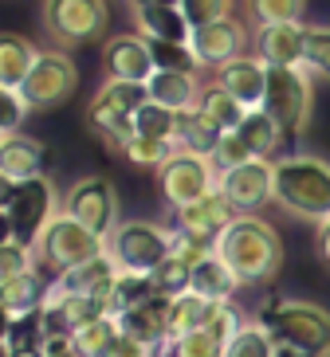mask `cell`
Returning <instances> with one entry per match:
<instances>
[{"label": "cell", "instance_id": "1", "mask_svg": "<svg viewBox=\"0 0 330 357\" xmlns=\"http://www.w3.org/2000/svg\"><path fill=\"white\" fill-rule=\"evenodd\" d=\"M216 255L232 267L240 287L271 283V279L283 271V240H279V231L267 220H260L256 212H252V216H236V220L220 231Z\"/></svg>", "mask_w": 330, "mask_h": 357}, {"label": "cell", "instance_id": "2", "mask_svg": "<svg viewBox=\"0 0 330 357\" xmlns=\"http://www.w3.org/2000/svg\"><path fill=\"white\" fill-rule=\"evenodd\" d=\"M276 204L299 220L330 216V161L310 153H287L276 161Z\"/></svg>", "mask_w": 330, "mask_h": 357}, {"label": "cell", "instance_id": "3", "mask_svg": "<svg viewBox=\"0 0 330 357\" xmlns=\"http://www.w3.org/2000/svg\"><path fill=\"white\" fill-rule=\"evenodd\" d=\"M260 322L279 346H295L310 357H330V310L307 298H276L264 306Z\"/></svg>", "mask_w": 330, "mask_h": 357}, {"label": "cell", "instance_id": "4", "mask_svg": "<svg viewBox=\"0 0 330 357\" xmlns=\"http://www.w3.org/2000/svg\"><path fill=\"white\" fill-rule=\"evenodd\" d=\"M103 252H107V240L95 236L87 224H79L75 216H67L63 208L47 220V228H43L40 240H36V259H40L52 275H63V271H71V267L95 259V255H103Z\"/></svg>", "mask_w": 330, "mask_h": 357}, {"label": "cell", "instance_id": "5", "mask_svg": "<svg viewBox=\"0 0 330 357\" xmlns=\"http://www.w3.org/2000/svg\"><path fill=\"white\" fill-rule=\"evenodd\" d=\"M40 24L52 36L55 47H79L95 43L110 28V4L107 0H43Z\"/></svg>", "mask_w": 330, "mask_h": 357}, {"label": "cell", "instance_id": "6", "mask_svg": "<svg viewBox=\"0 0 330 357\" xmlns=\"http://www.w3.org/2000/svg\"><path fill=\"white\" fill-rule=\"evenodd\" d=\"M264 110L283 126L287 137L303 134L310 126V110H315V83H310L307 67H267Z\"/></svg>", "mask_w": 330, "mask_h": 357}, {"label": "cell", "instance_id": "7", "mask_svg": "<svg viewBox=\"0 0 330 357\" xmlns=\"http://www.w3.org/2000/svg\"><path fill=\"white\" fill-rule=\"evenodd\" d=\"M107 248L122 271L149 275L158 263H165L173 255V228H161V224L149 220H122L110 231Z\"/></svg>", "mask_w": 330, "mask_h": 357}, {"label": "cell", "instance_id": "8", "mask_svg": "<svg viewBox=\"0 0 330 357\" xmlns=\"http://www.w3.org/2000/svg\"><path fill=\"white\" fill-rule=\"evenodd\" d=\"M75 91H79V67H75L71 52L55 47V43L52 47H40L32 75L20 86V95L28 98V106L32 110H52V106H63Z\"/></svg>", "mask_w": 330, "mask_h": 357}, {"label": "cell", "instance_id": "9", "mask_svg": "<svg viewBox=\"0 0 330 357\" xmlns=\"http://www.w3.org/2000/svg\"><path fill=\"white\" fill-rule=\"evenodd\" d=\"M63 212L75 216L79 224L110 240V231L118 228V192H114V181L103 177V173H87L63 192Z\"/></svg>", "mask_w": 330, "mask_h": 357}, {"label": "cell", "instance_id": "10", "mask_svg": "<svg viewBox=\"0 0 330 357\" xmlns=\"http://www.w3.org/2000/svg\"><path fill=\"white\" fill-rule=\"evenodd\" d=\"M216 165L209 158H197V153H185L177 149L165 165L158 169V189H161V200L170 204L173 212L185 208V204H197L201 197L216 189Z\"/></svg>", "mask_w": 330, "mask_h": 357}, {"label": "cell", "instance_id": "11", "mask_svg": "<svg viewBox=\"0 0 330 357\" xmlns=\"http://www.w3.org/2000/svg\"><path fill=\"white\" fill-rule=\"evenodd\" d=\"M216 189L232 200V208L240 212V216H252V212L267 208V204L276 200V161L248 158L232 169H220Z\"/></svg>", "mask_w": 330, "mask_h": 357}, {"label": "cell", "instance_id": "12", "mask_svg": "<svg viewBox=\"0 0 330 357\" xmlns=\"http://www.w3.org/2000/svg\"><path fill=\"white\" fill-rule=\"evenodd\" d=\"M63 208V197L55 192V185L43 177H32V181H20L16 192H12V204H8V216H12V228H16V240L32 243L40 240V231L47 228L55 212Z\"/></svg>", "mask_w": 330, "mask_h": 357}, {"label": "cell", "instance_id": "13", "mask_svg": "<svg viewBox=\"0 0 330 357\" xmlns=\"http://www.w3.org/2000/svg\"><path fill=\"white\" fill-rule=\"evenodd\" d=\"M103 67H107V79H130V83H149V75L158 71L149 40L142 32L110 36L103 43Z\"/></svg>", "mask_w": 330, "mask_h": 357}, {"label": "cell", "instance_id": "14", "mask_svg": "<svg viewBox=\"0 0 330 357\" xmlns=\"http://www.w3.org/2000/svg\"><path fill=\"white\" fill-rule=\"evenodd\" d=\"M189 47H193V55L201 59V67L213 71V67H220V63H228V59H236V55L248 52V32H244L240 20L224 16V20H216V24L193 28Z\"/></svg>", "mask_w": 330, "mask_h": 357}, {"label": "cell", "instance_id": "15", "mask_svg": "<svg viewBox=\"0 0 330 357\" xmlns=\"http://www.w3.org/2000/svg\"><path fill=\"white\" fill-rule=\"evenodd\" d=\"M118 330L134 342H142V346H149L158 357H165V349H170V298L149 294L134 310L118 314Z\"/></svg>", "mask_w": 330, "mask_h": 357}, {"label": "cell", "instance_id": "16", "mask_svg": "<svg viewBox=\"0 0 330 357\" xmlns=\"http://www.w3.org/2000/svg\"><path fill=\"white\" fill-rule=\"evenodd\" d=\"M307 47V24H260L252 28V55H260L267 67H303Z\"/></svg>", "mask_w": 330, "mask_h": 357}, {"label": "cell", "instance_id": "17", "mask_svg": "<svg viewBox=\"0 0 330 357\" xmlns=\"http://www.w3.org/2000/svg\"><path fill=\"white\" fill-rule=\"evenodd\" d=\"M213 83L224 86L232 98H240L248 110H256V106H264V95H267V63L260 55L244 52L228 59V63L213 67Z\"/></svg>", "mask_w": 330, "mask_h": 357}, {"label": "cell", "instance_id": "18", "mask_svg": "<svg viewBox=\"0 0 330 357\" xmlns=\"http://www.w3.org/2000/svg\"><path fill=\"white\" fill-rule=\"evenodd\" d=\"M240 212L232 208V200L224 197L220 189H213L209 197H201L197 204H185V208L173 212V228L181 231H197V236H209V240H220V231L236 220Z\"/></svg>", "mask_w": 330, "mask_h": 357}, {"label": "cell", "instance_id": "19", "mask_svg": "<svg viewBox=\"0 0 330 357\" xmlns=\"http://www.w3.org/2000/svg\"><path fill=\"white\" fill-rule=\"evenodd\" d=\"M118 267L114 255H110V248L103 255H95V259L79 263V267H71V271L55 275V291H67V294H91V298H107L110 283L118 279Z\"/></svg>", "mask_w": 330, "mask_h": 357}, {"label": "cell", "instance_id": "20", "mask_svg": "<svg viewBox=\"0 0 330 357\" xmlns=\"http://www.w3.org/2000/svg\"><path fill=\"white\" fill-rule=\"evenodd\" d=\"M130 16H134L138 32L146 40L189 43V36H193V24L185 20V12L177 4H138V0H130Z\"/></svg>", "mask_w": 330, "mask_h": 357}, {"label": "cell", "instance_id": "21", "mask_svg": "<svg viewBox=\"0 0 330 357\" xmlns=\"http://www.w3.org/2000/svg\"><path fill=\"white\" fill-rule=\"evenodd\" d=\"M87 126H91V134H95L103 146L118 153V149L134 137V114L122 110V106H114L103 91H95L91 102H87Z\"/></svg>", "mask_w": 330, "mask_h": 357}, {"label": "cell", "instance_id": "22", "mask_svg": "<svg viewBox=\"0 0 330 357\" xmlns=\"http://www.w3.org/2000/svg\"><path fill=\"white\" fill-rule=\"evenodd\" d=\"M43 161H47V146H43L40 137L24 134V130L8 134L4 146H0V173H8L16 185L20 181H32V177H43Z\"/></svg>", "mask_w": 330, "mask_h": 357}, {"label": "cell", "instance_id": "23", "mask_svg": "<svg viewBox=\"0 0 330 357\" xmlns=\"http://www.w3.org/2000/svg\"><path fill=\"white\" fill-rule=\"evenodd\" d=\"M236 134H240V142L248 146V153H252V158H267V161H279V149H283V142H287L283 126L267 114L264 106L248 110V114L240 118Z\"/></svg>", "mask_w": 330, "mask_h": 357}, {"label": "cell", "instance_id": "24", "mask_svg": "<svg viewBox=\"0 0 330 357\" xmlns=\"http://www.w3.org/2000/svg\"><path fill=\"white\" fill-rule=\"evenodd\" d=\"M189 291L209 298V303H232V294L240 291V279L232 275V267L220 255H204L201 263L189 267Z\"/></svg>", "mask_w": 330, "mask_h": 357}, {"label": "cell", "instance_id": "25", "mask_svg": "<svg viewBox=\"0 0 330 357\" xmlns=\"http://www.w3.org/2000/svg\"><path fill=\"white\" fill-rule=\"evenodd\" d=\"M149 98L161 106H170V110H177V114H185V110H193V106L201 102V79L189 71H153L149 75Z\"/></svg>", "mask_w": 330, "mask_h": 357}, {"label": "cell", "instance_id": "26", "mask_svg": "<svg viewBox=\"0 0 330 357\" xmlns=\"http://www.w3.org/2000/svg\"><path fill=\"white\" fill-rule=\"evenodd\" d=\"M36 55H40V47H36L28 36L0 32V83L20 91L24 79H28V75H32V67H36Z\"/></svg>", "mask_w": 330, "mask_h": 357}, {"label": "cell", "instance_id": "27", "mask_svg": "<svg viewBox=\"0 0 330 357\" xmlns=\"http://www.w3.org/2000/svg\"><path fill=\"white\" fill-rule=\"evenodd\" d=\"M220 134L224 130L204 114L201 106H193V110H185V114L177 118V149H185V153H197V158L213 161V149H216V142H220Z\"/></svg>", "mask_w": 330, "mask_h": 357}, {"label": "cell", "instance_id": "28", "mask_svg": "<svg viewBox=\"0 0 330 357\" xmlns=\"http://www.w3.org/2000/svg\"><path fill=\"white\" fill-rule=\"evenodd\" d=\"M47 279L40 271H24V275H12L0 283V306L8 310V314H28V310H40L43 298H47Z\"/></svg>", "mask_w": 330, "mask_h": 357}, {"label": "cell", "instance_id": "29", "mask_svg": "<svg viewBox=\"0 0 330 357\" xmlns=\"http://www.w3.org/2000/svg\"><path fill=\"white\" fill-rule=\"evenodd\" d=\"M149 294H158L153 291V283H149V275H138V271H118V279L110 283L107 291V314L118 318V314H126V310H134L138 303H146Z\"/></svg>", "mask_w": 330, "mask_h": 357}, {"label": "cell", "instance_id": "30", "mask_svg": "<svg viewBox=\"0 0 330 357\" xmlns=\"http://www.w3.org/2000/svg\"><path fill=\"white\" fill-rule=\"evenodd\" d=\"M209 298H201V294H177V298H170V346L177 342V337L193 334V330H204V318H209Z\"/></svg>", "mask_w": 330, "mask_h": 357}, {"label": "cell", "instance_id": "31", "mask_svg": "<svg viewBox=\"0 0 330 357\" xmlns=\"http://www.w3.org/2000/svg\"><path fill=\"white\" fill-rule=\"evenodd\" d=\"M224 357H276V337L260 318H244L232 342L224 346Z\"/></svg>", "mask_w": 330, "mask_h": 357}, {"label": "cell", "instance_id": "32", "mask_svg": "<svg viewBox=\"0 0 330 357\" xmlns=\"http://www.w3.org/2000/svg\"><path fill=\"white\" fill-rule=\"evenodd\" d=\"M71 337H75V354L79 357H110L114 354V342L122 337V330H118V318L103 314L98 322L75 330Z\"/></svg>", "mask_w": 330, "mask_h": 357}, {"label": "cell", "instance_id": "33", "mask_svg": "<svg viewBox=\"0 0 330 357\" xmlns=\"http://www.w3.org/2000/svg\"><path fill=\"white\" fill-rule=\"evenodd\" d=\"M197 106H201V110L213 118L220 130H236V126H240V118L248 114V106L240 102V98H232L224 86H216V83H204L201 102H197Z\"/></svg>", "mask_w": 330, "mask_h": 357}, {"label": "cell", "instance_id": "34", "mask_svg": "<svg viewBox=\"0 0 330 357\" xmlns=\"http://www.w3.org/2000/svg\"><path fill=\"white\" fill-rule=\"evenodd\" d=\"M177 118H181L177 110H170V106H161L149 98L138 114H134V134L158 137V142H177Z\"/></svg>", "mask_w": 330, "mask_h": 357}, {"label": "cell", "instance_id": "35", "mask_svg": "<svg viewBox=\"0 0 330 357\" xmlns=\"http://www.w3.org/2000/svg\"><path fill=\"white\" fill-rule=\"evenodd\" d=\"M118 153H122V158H126L130 165L153 169V173H158V169L165 165V161H170L173 153H177V142H158V137H142V134H134V137L126 142V146L118 149Z\"/></svg>", "mask_w": 330, "mask_h": 357}, {"label": "cell", "instance_id": "36", "mask_svg": "<svg viewBox=\"0 0 330 357\" xmlns=\"http://www.w3.org/2000/svg\"><path fill=\"white\" fill-rule=\"evenodd\" d=\"M307 0H248V20L252 28L260 24H299Z\"/></svg>", "mask_w": 330, "mask_h": 357}, {"label": "cell", "instance_id": "37", "mask_svg": "<svg viewBox=\"0 0 330 357\" xmlns=\"http://www.w3.org/2000/svg\"><path fill=\"white\" fill-rule=\"evenodd\" d=\"M303 67L330 83V24H307V47H303Z\"/></svg>", "mask_w": 330, "mask_h": 357}, {"label": "cell", "instance_id": "38", "mask_svg": "<svg viewBox=\"0 0 330 357\" xmlns=\"http://www.w3.org/2000/svg\"><path fill=\"white\" fill-rule=\"evenodd\" d=\"M43 337H47V318L40 310H28V314H12V330H8V346L12 349H40Z\"/></svg>", "mask_w": 330, "mask_h": 357}, {"label": "cell", "instance_id": "39", "mask_svg": "<svg viewBox=\"0 0 330 357\" xmlns=\"http://www.w3.org/2000/svg\"><path fill=\"white\" fill-rule=\"evenodd\" d=\"M149 52H153V63L158 71H201V59L193 55L189 43H170V40H149Z\"/></svg>", "mask_w": 330, "mask_h": 357}, {"label": "cell", "instance_id": "40", "mask_svg": "<svg viewBox=\"0 0 330 357\" xmlns=\"http://www.w3.org/2000/svg\"><path fill=\"white\" fill-rule=\"evenodd\" d=\"M149 283H153V291H158V294L177 298V294L189 291V263L177 259V255H170L165 263H158V267L149 271Z\"/></svg>", "mask_w": 330, "mask_h": 357}, {"label": "cell", "instance_id": "41", "mask_svg": "<svg viewBox=\"0 0 330 357\" xmlns=\"http://www.w3.org/2000/svg\"><path fill=\"white\" fill-rule=\"evenodd\" d=\"M165 357H224V342L216 334H209V330H193V334L177 337L165 349Z\"/></svg>", "mask_w": 330, "mask_h": 357}, {"label": "cell", "instance_id": "42", "mask_svg": "<svg viewBox=\"0 0 330 357\" xmlns=\"http://www.w3.org/2000/svg\"><path fill=\"white\" fill-rule=\"evenodd\" d=\"M98 91H103V95H107L114 106L130 110V114H138L142 106L149 102V86L146 83H130V79H107Z\"/></svg>", "mask_w": 330, "mask_h": 357}, {"label": "cell", "instance_id": "43", "mask_svg": "<svg viewBox=\"0 0 330 357\" xmlns=\"http://www.w3.org/2000/svg\"><path fill=\"white\" fill-rule=\"evenodd\" d=\"M36 263H40V259H36V248H32V243H24V240L0 243V283H4V279H12V275L32 271Z\"/></svg>", "mask_w": 330, "mask_h": 357}, {"label": "cell", "instance_id": "44", "mask_svg": "<svg viewBox=\"0 0 330 357\" xmlns=\"http://www.w3.org/2000/svg\"><path fill=\"white\" fill-rule=\"evenodd\" d=\"M28 114H32L28 98H24L16 86L0 83V130H4V134H16V130L28 122Z\"/></svg>", "mask_w": 330, "mask_h": 357}, {"label": "cell", "instance_id": "45", "mask_svg": "<svg viewBox=\"0 0 330 357\" xmlns=\"http://www.w3.org/2000/svg\"><path fill=\"white\" fill-rule=\"evenodd\" d=\"M177 8L185 12V20L193 28H204V24H216L224 16H232V0H181Z\"/></svg>", "mask_w": 330, "mask_h": 357}, {"label": "cell", "instance_id": "46", "mask_svg": "<svg viewBox=\"0 0 330 357\" xmlns=\"http://www.w3.org/2000/svg\"><path fill=\"white\" fill-rule=\"evenodd\" d=\"M240 322H244V314H240L232 303H213V306H209V318H204V330H209V334H216L224 346H228V342H232V334L240 330Z\"/></svg>", "mask_w": 330, "mask_h": 357}, {"label": "cell", "instance_id": "47", "mask_svg": "<svg viewBox=\"0 0 330 357\" xmlns=\"http://www.w3.org/2000/svg\"><path fill=\"white\" fill-rule=\"evenodd\" d=\"M216 252V240H209V236H197V231H181L173 228V255L177 259H185L193 267V263H201L204 255Z\"/></svg>", "mask_w": 330, "mask_h": 357}, {"label": "cell", "instance_id": "48", "mask_svg": "<svg viewBox=\"0 0 330 357\" xmlns=\"http://www.w3.org/2000/svg\"><path fill=\"white\" fill-rule=\"evenodd\" d=\"M248 158H252V153H248V146L240 142V134H236V130H224L220 142H216V149H213V165H216V173H220V169L240 165V161H248Z\"/></svg>", "mask_w": 330, "mask_h": 357}, {"label": "cell", "instance_id": "49", "mask_svg": "<svg viewBox=\"0 0 330 357\" xmlns=\"http://www.w3.org/2000/svg\"><path fill=\"white\" fill-rule=\"evenodd\" d=\"M110 357H158V354H153L149 346H142V342H134V337L122 334L114 342V354H110Z\"/></svg>", "mask_w": 330, "mask_h": 357}, {"label": "cell", "instance_id": "50", "mask_svg": "<svg viewBox=\"0 0 330 357\" xmlns=\"http://www.w3.org/2000/svg\"><path fill=\"white\" fill-rule=\"evenodd\" d=\"M315 252H319V259L330 267V216L315 224Z\"/></svg>", "mask_w": 330, "mask_h": 357}, {"label": "cell", "instance_id": "51", "mask_svg": "<svg viewBox=\"0 0 330 357\" xmlns=\"http://www.w3.org/2000/svg\"><path fill=\"white\" fill-rule=\"evenodd\" d=\"M12 192H16V181H12L8 173H0V208L12 204Z\"/></svg>", "mask_w": 330, "mask_h": 357}, {"label": "cell", "instance_id": "52", "mask_svg": "<svg viewBox=\"0 0 330 357\" xmlns=\"http://www.w3.org/2000/svg\"><path fill=\"white\" fill-rule=\"evenodd\" d=\"M8 240H16V228H12L8 208H0V243H8Z\"/></svg>", "mask_w": 330, "mask_h": 357}, {"label": "cell", "instance_id": "53", "mask_svg": "<svg viewBox=\"0 0 330 357\" xmlns=\"http://www.w3.org/2000/svg\"><path fill=\"white\" fill-rule=\"evenodd\" d=\"M8 330H12V314L0 306V342H8Z\"/></svg>", "mask_w": 330, "mask_h": 357}, {"label": "cell", "instance_id": "54", "mask_svg": "<svg viewBox=\"0 0 330 357\" xmlns=\"http://www.w3.org/2000/svg\"><path fill=\"white\" fill-rule=\"evenodd\" d=\"M276 357H310V354H303V349H295V346H279L276 342Z\"/></svg>", "mask_w": 330, "mask_h": 357}, {"label": "cell", "instance_id": "55", "mask_svg": "<svg viewBox=\"0 0 330 357\" xmlns=\"http://www.w3.org/2000/svg\"><path fill=\"white\" fill-rule=\"evenodd\" d=\"M12 357H43V349H12Z\"/></svg>", "mask_w": 330, "mask_h": 357}, {"label": "cell", "instance_id": "56", "mask_svg": "<svg viewBox=\"0 0 330 357\" xmlns=\"http://www.w3.org/2000/svg\"><path fill=\"white\" fill-rule=\"evenodd\" d=\"M138 4H181V0H138Z\"/></svg>", "mask_w": 330, "mask_h": 357}, {"label": "cell", "instance_id": "57", "mask_svg": "<svg viewBox=\"0 0 330 357\" xmlns=\"http://www.w3.org/2000/svg\"><path fill=\"white\" fill-rule=\"evenodd\" d=\"M0 357H12V349H8V342H0Z\"/></svg>", "mask_w": 330, "mask_h": 357}, {"label": "cell", "instance_id": "58", "mask_svg": "<svg viewBox=\"0 0 330 357\" xmlns=\"http://www.w3.org/2000/svg\"><path fill=\"white\" fill-rule=\"evenodd\" d=\"M4 137H8V134H4V130H0V146H4Z\"/></svg>", "mask_w": 330, "mask_h": 357}]
</instances>
